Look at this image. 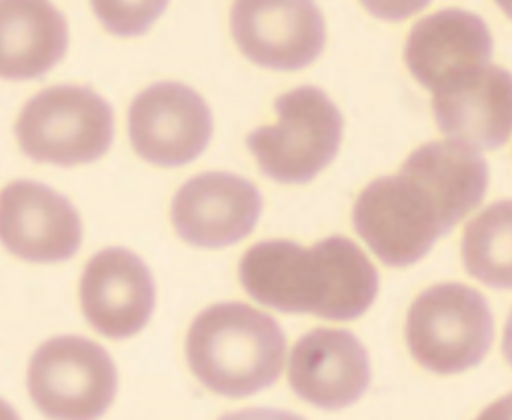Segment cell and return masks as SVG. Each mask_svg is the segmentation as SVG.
Listing matches in <instances>:
<instances>
[{
  "instance_id": "cell-22",
  "label": "cell",
  "mask_w": 512,
  "mask_h": 420,
  "mask_svg": "<svg viewBox=\"0 0 512 420\" xmlns=\"http://www.w3.org/2000/svg\"><path fill=\"white\" fill-rule=\"evenodd\" d=\"M498 6L512 18V2H498Z\"/></svg>"
},
{
  "instance_id": "cell-9",
  "label": "cell",
  "mask_w": 512,
  "mask_h": 420,
  "mask_svg": "<svg viewBox=\"0 0 512 420\" xmlns=\"http://www.w3.org/2000/svg\"><path fill=\"white\" fill-rule=\"evenodd\" d=\"M230 30L248 60L272 70L312 64L326 42L324 18L314 2H236Z\"/></svg>"
},
{
  "instance_id": "cell-7",
  "label": "cell",
  "mask_w": 512,
  "mask_h": 420,
  "mask_svg": "<svg viewBox=\"0 0 512 420\" xmlns=\"http://www.w3.org/2000/svg\"><path fill=\"white\" fill-rule=\"evenodd\" d=\"M28 394L50 420H98L116 396L118 374L110 354L82 336H56L28 362Z\"/></svg>"
},
{
  "instance_id": "cell-15",
  "label": "cell",
  "mask_w": 512,
  "mask_h": 420,
  "mask_svg": "<svg viewBox=\"0 0 512 420\" xmlns=\"http://www.w3.org/2000/svg\"><path fill=\"white\" fill-rule=\"evenodd\" d=\"M438 128L474 150H496L512 134V74L488 66L454 88L434 94Z\"/></svg>"
},
{
  "instance_id": "cell-13",
  "label": "cell",
  "mask_w": 512,
  "mask_h": 420,
  "mask_svg": "<svg viewBox=\"0 0 512 420\" xmlns=\"http://www.w3.org/2000/svg\"><path fill=\"white\" fill-rule=\"evenodd\" d=\"M0 224L4 246L28 262L68 260L82 240L72 202L34 180H16L2 190Z\"/></svg>"
},
{
  "instance_id": "cell-8",
  "label": "cell",
  "mask_w": 512,
  "mask_h": 420,
  "mask_svg": "<svg viewBox=\"0 0 512 420\" xmlns=\"http://www.w3.org/2000/svg\"><path fill=\"white\" fill-rule=\"evenodd\" d=\"M128 134L140 158L156 166H184L198 158L212 136L206 100L186 84L156 82L130 104Z\"/></svg>"
},
{
  "instance_id": "cell-21",
  "label": "cell",
  "mask_w": 512,
  "mask_h": 420,
  "mask_svg": "<svg viewBox=\"0 0 512 420\" xmlns=\"http://www.w3.org/2000/svg\"><path fill=\"white\" fill-rule=\"evenodd\" d=\"M502 354L506 358V362L512 366V310L506 318V324H504V336H502Z\"/></svg>"
},
{
  "instance_id": "cell-2",
  "label": "cell",
  "mask_w": 512,
  "mask_h": 420,
  "mask_svg": "<svg viewBox=\"0 0 512 420\" xmlns=\"http://www.w3.org/2000/svg\"><path fill=\"white\" fill-rule=\"evenodd\" d=\"M238 274L256 302L326 320H354L378 294L374 264L344 236H328L310 248L292 240L258 242L242 256Z\"/></svg>"
},
{
  "instance_id": "cell-16",
  "label": "cell",
  "mask_w": 512,
  "mask_h": 420,
  "mask_svg": "<svg viewBox=\"0 0 512 420\" xmlns=\"http://www.w3.org/2000/svg\"><path fill=\"white\" fill-rule=\"evenodd\" d=\"M2 76L40 78L66 52L68 26L48 2H2Z\"/></svg>"
},
{
  "instance_id": "cell-11",
  "label": "cell",
  "mask_w": 512,
  "mask_h": 420,
  "mask_svg": "<svg viewBox=\"0 0 512 420\" xmlns=\"http://www.w3.org/2000/svg\"><path fill=\"white\" fill-rule=\"evenodd\" d=\"M262 212L258 188L232 172H204L180 186L170 204L176 234L198 248H224L246 238Z\"/></svg>"
},
{
  "instance_id": "cell-14",
  "label": "cell",
  "mask_w": 512,
  "mask_h": 420,
  "mask_svg": "<svg viewBox=\"0 0 512 420\" xmlns=\"http://www.w3.org/2000/svg\"><path fill=\"white\" fill-rule=\"evenodd\" d=\"M288 382L308 404L342 410L370 384L368 352L348 330L314 328L298 338L290 352Z\"/></svg>"
},
{
  "instance_id": "cell-5",
  "label": "cell",
  "mask_w": 512,
  "mask_h": 420,
  "mask_svg": "<svg viewBox=\"0 0 512 420\" xmlns=\"http://www.w3.org/2000/svg\"><path fill=\"white\" fill-rule=\"evenodd\" d=\"M492 338L490 306L466 284H434L410 304L406 344L414 360L430 372L458 374L480 364Z\"/></svg>"
},
{
  "instance_id": "cell-17",
  "label": "cell",
  "mask_w": 512,
  "mask_h": 420,
  "mask_svg": "<svg viewBox=\"0 0 512 420\" xmlns=\"http://www.w3.org/2000/svg\"><path fill=\"white\" fill-rule=\"evenodd\" d=\"M462 262L482 284L512 290V200L486 206L466 224Z\"/></svg>"
},
{
  "instance_id": "cell-10",
  "label": "cell",
  "mask_w": 512,
  "mask_h": 420,
  "mask_svg": "<svg viewBox=\"0 0 512 420\" xmlns=\"http://www.w3.org/2000/svg\"><path fill=\"white\" fill-rule=\"evenodd\" d=\"M492 34L486 22L460 8L434 12L418 20L404 46L410 74L438 94L488 68Z\"/></svg>"
},
{
  "instance_id": "cell-3",
  "label": "cell",
  "mask_w": 512,
  "mask_h": 420,
  "mask_svg": "<svg viewBox=\"0 0 512 420\" xmlns=\"http://www.w3.org/2000/svg\"><path fill=\"white\" fill-rule=\"evenodd\" d=\"M286 338L278 322L244 304L218 302L202 310L186 334V360L208 390L228 398L272 386L284 366Z\"/></svg>"
},
{
  "instance_id": "cell-18",
  "label": "cell",
  "mask_w": 512,
  "mask_h": 420,
  "mask_svg": "<svg viewBox=\"0 0 512 420\" xmlns=\"http://www.w3.org/2000/svg\"><path fill=\"white\" fill-rule=\"evenodd\" d=\"M166 6V2H92V10L104 28L118 36L144 34Z\"/></svg>"
},
{
  "instance_id": "cell-20",
  "label": "cell",
  "mask_w": 512,
  "mask_h": 420,
  "mask_svg": "<svg viewBox=\"0 0 512 420\" xmlns=\"http://www.w3.org/2000/svg\"><path fill=\"white\" fill-rule=\"evenodd\" d=\"M474 420H512V392L488 404Z\"/></svg>"
},
{
  "instance_id": "cell-1",
  "label": "cell",
  "mask_w": 512,
  "mask_h": 420,
  "mask_svg": "<svg viewBox=\"0 0 512 420\" xmlns=\"http://www.w3.org/2000/svg\"><path fill=\"white\" fill-rule=\"evenodd\" d=\"M488 176L478 150L454 140L426 142L398 174L360 192L354 228L386 266H410L482 202Z\"/></svg>"
},
{
  "instance_id": "cell-6",
  "label": "cell",
  "mask_w": 512,
  "mask_h": 420,
  "mask_svg": "<svg viewBox=\"0 0 512 420\" xmlns=\"http://www.w3.org/2000/svg\"><path fill=\"white\" fill-rule=\"evenodd\" d=\"M114 118L110 104L88 86L58 84L26 102L16 122L20 150L56 166L98 160L110 148Z\"/></svg>"
},
{
  "instance_id": "cell-12",
  "label": "cell",
  "mask_w": 512,
  "mask_h": 420,
  "mask_svg": "<svg viewBox=\"0 0 512 420\" xmlns=\"http://www.w3.org/2000/svg\"><path fill=\"white\" fill-rule=\"evenodd\" d=\"M156 288L150 268L134 252L112 246L94 254L80 278L86 320L106 338H130L150 320Z\"/></svg>"
},
{
  "instance_id": "cell-19",
  "label": "cell",
  "mask_w": 512,
  "mask_h": 420,
  "mask_svg": "<svg viewBox=\"0 0 512 420\" xmlns=\"http://www.w3.org/2000/svg\"><path fill=\"white\" fill-rule=\"evenodd\" d=\"M218 420H304V418L294 412L278 410V408H244V410L228 412Z\"/></svg>"
},
{
  "instance_id": "cell-4",
  "label": "cell",
  "mask_w": 512,
  "mask_h": 420,
  "mask_svg": "<svg viewBox=\"0 0 512 420\" xmlns=\"http://www.w3.org/2000/svg\"><path fill=\"white\" fill-rule=\"evenodd\" d=\"M278 122L246 136V146L260 170L282 184L310 182L336 156L344 118L328 94L300 86L276 98Z\"/></svg>"
}]
</instances>
